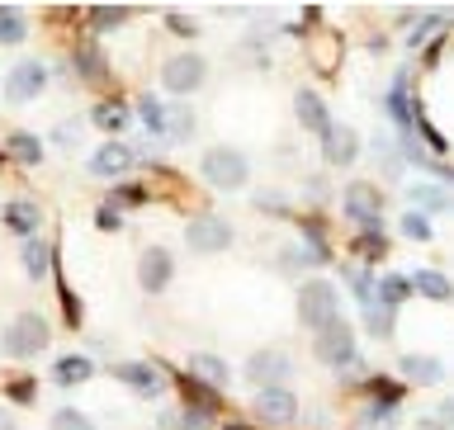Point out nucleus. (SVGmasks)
<instances>
[{"label":"nucleus","mask_w":454,"mask_h":430,"mask_svg":"<svg viewBox=\"0 0 454 430\" xmlns=\"http://www.w3.org/2000/svg\"><path fill=\"white\" fill-rule=\"evenodd\" d=\"M0 161H5V147H0Z\"/></svg>","instance_id":"60"},{"label":"nucleus","mask_w":454,"mask_h":430,"mask_svg":"<svg viewBox=\"0 0 454 430\" xmlns=\"http://www.w3.org/2000/svg\"><path fill=\"white\" fill-rule=\"evenodd\" d=\"M388 251H393L388 227H369V232L350 237V255H355V265H364V270H379L383 261H388Z\"/></svg>","instance_id":"22"},{"label":"nucleus","mask_w":454,"mask_h":430,"mask_svg":"<svg viewBox=\"0 0 454 430\" xmlns=\"http://www.w3.org/2000/svg\"><path fill=\"white\" fill-rule=\"evenodd\" d=\"M374 298L383 308H393V312H403L407 298H417L411 293V279L407 275H397V270H379V279H374Z\"/></svg>","instance_id":"32"},{"label":"nucleus","mask_w":454,"mask_h":430,"mask_svg":"<svg viewBox=\"0 0 454 430\" xmlns=\"http://www.w3.org/2000/svg\"><path fill=\"white\" fill-rule=\"evenodd\" d=\"M0 430H20V421H14L10 407H0Z\"/></svg>","instance_id":"58"},{"label":"nucleus","mask_w":454,"mask_h":430,"mask_svg":"<svg viewBox=\"0 0 454 430\" xmlns=\"http://www.w3.org/2000/svg\"><path fill=\"white\" fill-rule=\"evenodd\" d=\"M397 237H403V241H417V246H426V241L435 237V223L426 218V213H417V208H407L403 218H397Z\"/></svg>","instance_id":"42"},{"label":"nucleus","mask_w":454,"mask_h":430,"mask_svg":"<svg viewBox=\"0 0 454 430\" xmlns=\"http://www.w3.org/2000/svg\"><path fill=\"white\" fill-rule=\"evenodd\" d=\"M411 133H417V142H421V147L435 156V161H445V156H450V137L440 133V128H435L431 119H426V113L417 119V128H411Z\"/></svg>","instance_id":"44"},{"label":"nucleus","mask_w":454,"mask_h":430,"mask_svg":"<svg viewBox=\"0 0 454 430\" xmlns=\"http://www.w3.org/2000/svg\"><path fill=\"white\" fill-rule=\"evenodd\" d=\"M379 109H383V119L393 123L397 137L417 128V119L426 113V105H421V95L411 90V71H397V76L388 81V90L379 95Z\"/></svg>","instance_id":"5"},{"label":"nucleus","mask_w":454,"mask_h":430,"mask_svg":"<svg viewBox=\"0 0 454 430\" xmlns=\"http://www.w3.org/2000/svg\"><path fill=\"white\" fill-rule=\"evenodd\" d=\"M294 312H298V326L303 332H326V326L340 322V284L336 279H322L312 275L298 284V298H294Z\"/></svg>","instance_id":"1"},{"label":"nucleus","mask_w":454,"mask_h":430,"mask_svg":"<svg viewBox=\"0 0 454 430\" xmlns=\"http://www.w3.org/2000/svg\"><path fill=\"white\" fill-rule=\"evenodd\" d=\"M85 14V24H90V38L95 34H114L119 24L133 20V5H90V10H81Z\"/></svg>","instance_id":"37"},{"label":"nucleus","mask_w":454,"mask_h":430,"mask_svg":"<svg viewBox=\"0 0 454 430\" xmlns=\"http://www.w3.org/2000/svg\"><path fill=\"white\" fill-rule=\"evenodd\" d=\"M312 360L322 369H332V374H346V369L360 364V336H355V326L340 317L336 326H326V332L312 336Z\"/></svg>","instance_id":"4"},{"label":"nucleus","mask_w":454,"mask_h":430,"mask_svg":"<svg viewBox=\"0 0 454 430\" xmlns=\"http://www.w3.org/2000/svg\"><path fill=\"white\" fill-rule=\"evenodd\" d=\"M340 218L355 223V232L383 227V190L374 180H350L346 190H340Z\"/></svg>","instance_id":"7"},{"label":"nucleus","mask_w":454,"mask_h":430,"mask_svg":"<svg viewBox=\"0 0 454 430\" xmlns=\"http://www.w3.org/2000/svg\"><path fill=\"white\" fill-rule=\"evenodd\" d=\"M251 204H255V213H265V218H294V199L284 190H255Z\"/></svg>","instance_id":"43"},{"label":"nucleus","mask_w":454,"mask_h":430,"mask_svg":"<svg viewBox=\"0 0 454 430\" xmlns=\"http://www.w3.org/2000/svg\"><path fill=\"white\" fill-rule=\"evenodd\" d=\"M407 208L426 213V218H435V213H454V194L440 180H417V184H407Z\"/></svg>","instance_id":"21"},{"label":"nucleus","mask_w":454,"mask_h":430,"mask_svg":"<svg viewBox=\"0 0 454 430\" xmlns=\"http://www.w3.org/2000/svg\"><path fill=\"white\" fill-rule=\"evenodd\" d=\"M445 24H450V10H421V20L403 34V48L407 52H421V48H431V43L445 34Z\"/></svg>","instance_id":"26"},{"label":"nucleus","mask_w":454,"mask_h":430,"mask_svg":"<svg viewBox=\"0 0 454 430\" xmlns=\"http://www.w3.org/2000/svg\"><path fill=\"white\" fill-rule=\"evenodd\" d=\"M48 430H95V421L85 417V411H76V407H57Z\"/></svg>","instance_id":"47"},{"label":"nucleus","mask_w":454,"mask_h":430,"mask_svg":"<svg viewBox=\"0 0 454 430\" xmlns=\"http://www.w3.org/2000/svg\"><path fill=\"white\" fill-rule=\"evenodd\" d=\"M317 152H322L326 170H350L355 161H360L364 142H360V133H355L350 123H332V128H326V137L317 142Z\"/></svg>","instance_id":"15"},{"label":"nucleus","mask_w":454,"mask_h":430,"mask_svg":"<svg viewBox=\"0 0 454 430\" xmlns=\"http://www.w3.org/2000/svg\"><path fill=\"white\" fill-rule=\"evenodd\" d=\"M303 270H312V261H308V251L298 246V241H289V246H279V251H275V275L303 284Z\"/></svg>","instance_id":"39"},{"label":"nucleus","mask_w":454,"mask_h":430,"mask_svg":"<svg viewBox=\"0 0 454 430\" xmlns=\"http://www.w3.org/2000/svg\"><path fill=\"white\" fill-rule=\"evenodd\" d=\"M199 133V119H194V109L184 105H170V113H166V142H176V147H184V142H190Z\"/></svg>","instance_id":"38"},{"label":"nucleus","mask_w":454,"mask_h":430,"mask_svg":"<svg viewBox=\"0 0 454 430\" xmlns=\"http://www.w3.org/2000/svg\"><path fill=\"white\" fill-rule=\"evenodd\" d=\"M95 227H99V232H123V213L114 204H99L95 208Z\"/></svg>","instance_id":"52"},{"label":"nucleus","mask_w":454,"mask_h":430,"mask_svg":"<svg viewBox=\"0 0 454 430\" xmlns=\"http://www.w3.org/2000/svg\"><path fill=\"white\" fill-rule=\"evenodd\" d=\"M294 119H298V128H303L308 137H317V142L326 137V128L336 123V119H332V109H326V99H322L317 90H308V85L294 95Z\"/></svg>","instance_id":"18"},{"label":"nucleus","mask_w":454,"mask_h":430,"mask_svg":"<svg viewBox=\"0 0 454 430\" xmlns=\"http://www.w3.org/2000/svg\"><path fill=\"white\" fill-rule=\"evenodd\" d=\"M374 161H379L383 180H403L407 161H403V147H397V133H379L374 137Z\"/></svg>","instance_id":"34"},{"label":"nucleus","mask_w":454,"mask_h":430,"mask_svg":"<svg viewBox=\"0 0 454 430\" xmlns=\"http://www.w3.org/2000/svg\"><path fill=\"white\" fill-rule=\"evenodd\" d=\"M90 123H95L105 137H119L123 128L133 123V105H128V99H119V95H114V99H99V105L90 109Z\"/></svg>","instance_id":"27"},{"label":"nucleus","mask_w":454,"mask_h":430,"mask_svg":"<svg viewBox=\"0 0 454 430\" xmlns=\"http://www.w3.org/2000/svg\"><path fill=\"white\" fill-rule=\"evenodd\" d=\"M147 199H152L147 184H137V180H119V184H109V199H105V204H114V208L123 213V208H142Z\"/></svg>","instance_id":"41"},{"label":"nucleus","mask_w":454,"mask_h":430,"mask_svg":"<svg viewBox=\"0 0 454 430\" xmlns=\"http://www.w3.org/2000/svg\"><path fill=\"white\" fill-rule=\"evenodd\" d=\"M445 43H450V28H445V34H440V38L431 43V48H426L421 62H426V66H435V62H440V52H445Z\"/></svg>","instance_id":"54"},{"label":"nucleus","mask_w":454,"mask_h":430,"mask_svg":"<svg viewBox=\"0 0 454 430\" xmlns=\"http://www.w3.org/2000/svg\"><path fill=\"white\" fill-rule=\"evenodd\" d=\"M340 279H346V289L355 293V303H369V298H374V279H379V270H364V265L346 261V265H340Z\"/></svg>","instance_id":"40"},{"label":"nucleus","mask_w":454,"mask_h":430,"mask_svg":"<svg viewBox=\"0 0 454 430\" xmlns=\"http://www.w3.org/2000/svg\"><path fill=\"white\" fill-rule=\"evenodd\" d=\"M48 81H52L48 62L24 57V62H14V66L5 71V99H10V105H34V99L48 90Z\"/></svg>","instance_id":"12"},{"label":"nucleus","mask_w":454,"mask_h":430,"mask_svg":"<svg viewBox=\"0 0 454 430\" xmlns=\"http://www.w3.org/2000/svg\"><path fill=\"white\" fill-rule=\"evenodd\" d=\"M184 374L223 393L227 383H232V364H227L223 355H213V350H190V360H184Z\"/></svg>","instance_id":"20"},{"label":"nucleus","mask_w":454,"mask_h":430,"mask_svg":"<svg viewBox=\"0 0 454 430\" xmlns=\"http://www.w3.org/2000/svg\"><path fill=\"white\" fill-rule=\"evenodd\" d=\"M237 241V227L223 218V213H194L184 223V246L194 255H223L227 246Z\"/></svg>","instance_id":"10"},{"label":"nucleus","mask_w":454,"mask_h":430,"mask_svg":"<svg viewBox=\"0 0 454 430\" xmlns=\"http://www.w3.org/2000/svg\"><path fill=\"white\" fill-rule=\"evenodd\" d=\"M435 417H440V426H445V430H454V397H445V403L435 407Z\"/></svg>","instance_id":"56"},{"label":"nucleus","mask_w":454,"mask_h":430,"mask_svg":"<svg viewBox=\"0 0 454 430\" xmlns=\"http://www.w3.org/2000/svg\"><path fill=\"white\" fill-rule=\"evenodd\" d=\"M170 279H176V255H170L166 246H147V251L137 255V289L147 293V298L166 293Z\"/></svg>","instance_id":"16"},{"label":"nucleus","mask_w":454,"mask_h":430,"mask_svg":"<svg viewBox=\"0 0 454 430\" xmlns=\"http://www.w3.org/2000/svg\"><path fill=\"white\" fill-rule=\"evenodd\" d=\"M411 430H445V426H440L435 411H426V417H417V426H411Z\"/></svg>","instance_id":"57"},{"label":"nucleus","mask_w":454,"mask_h":430,"mask_svg":"<svg viewBox=\"0 0 454 430\" xmlns=\"http://www.w3.org/2000/svg\"><path fill=\"white\" fill-rule=\"evenodd\" d=\"M218 430H261L251 417H227V421H218Z\"/></svg>","instance_id":"55"},{"label":"nucleus","mask_w":454,"mask_h":430,"mask_svg":"<svg viewBox=\"0 0 454 430\" xmlns=\"http://www.w3.org/2000/svg\"><path fill=\"white\" fill-rule=\"evenodd\" d=\"M5 147V156L14 166H43V156H48V147H43V137L38 133H28V128H14V133L0 142Z\"/></svg>","instance_id":"29"},{"label":"nucleus","mask_w":454,"mask_h":430,"mask_svg":"<svg viewBox=\"0 0 454 430\" xmlns=\"http://www.w3.org/2000/svg\"><path fill=\"white\" fill-rule=\"evenodd\" d=\"M294 374H298L294 355H289V350H279V346L251 350V355H247V364H241V379H247L255 393H261V388H289V379H294Z\"/></svg>","instance_id":"6"},{"label":"nucleus","mask_w":454,"mask_h":430,"mask_svg":"<svg viewBox=\"0 0 454 430\" xmlns=\"http://www.w3.org/2000/svg\"><path fill=\"white\" fill-rule=\"evenodd\" d=\"M360 322H364V336H374L379 346L397 336V312H393V308H383L379 298H369V303H360Z\"/></svg>","instance_id":"31"},{"label":"nucleus","mask_w":454,"mask_h":430,"mask_svg":"<svg viewBox=\"0 0 454 430\" xmlns=\"http://www.w3.org/2000/svg\"><path fill=\"white\" fill-rule=\"evenodd\" d=\"M133 166H137V147H133V142H123V137H109V142H99V147L90 152V176L95 180L119 184Z\"/></svg>","instance_id":"14"},{"label":"nucleus","mask_w":454,"mask_h":430,"mask_svg":"<svg viewBox=\"0 0 454 430\" xmlns=\"http://www.w3.org/2000/svg\"><path fill=\"white\" fill-rule=\"evenodd\" d=\"M81 119H62V123H57L52 128V147H62V152H76L81 147Z\"/></svg>","instance_id":"48"},{"label":"nucleus","mask_w":454,"mask_h":430,"mask_svg":"<svg viewBox=\"0 0 454 430\" xmlns=\"http://www.w3.org/2000/svg\"><path fill=\"white\" fill-rule=\"evenodd\" d=\"M397 379L403 383H417V388H440V383H445V360H440V355H403V360H397Z\"/></svg>","instance_id":"19"},{"label":"nucleus","mask_w":454,"mask_h":430,"mask_svg":"<svg viewBox=\"0 0 454 430\" xmlns=\"http://www.w3.org/2000/svg\"><path fill=\"white\" fill-rule=\"evenodd\" d=\"M393 421H397V407H388V403H364L360 407V426L364 430H393Z\"/></svg>","instance_id":"45"},{"label":"nucleus","mask_w":454,"mask_h":430,"mask_svg":"<svg viewBox=\"0 0 454 430\" xmlns=\"http://www.w3.org/2000/svg\"><path fill=\"white\" fill-rule=\"evenodd\" d=\"M48 340H52L48 317L34 308H24V312H14L10 326L0 332V355H10V360H34V355L48 350Z\"/></svg>","instance_id":"3"},{"label":"nucleus","mask_w":454,"mask_h":430,"mask_svg":"<svg viewBox=\"0 0 454 430\" xmlns=\"http://www.w3.org/2000/svg\"><path fill=\"white\" fill-rule=\"evenodd\" d=\"M298 411H303V403H298L294 388H261L251 397L247 417L261 426V430H289L298 421Z\"/></svg>","instance_id":"8"},{"label":"nucleus","mask_w":454,"mask_h":430,"mask_svg":"<svg viewBox=\"0 0 454 430\" xmlns=\"http://www.w3.org/2000/svg\"><path fill=\"white\" fill-rule=\"evenodd\" d=\"M166 113H170V105H166L161 95H152V90L133 99V119L147 128L152 137H161V142H166Z\"/></svg>","instance_id":"33"},{"label":"nucleus","mask_w":454,"mask_h":430,"mask_svg":"<svg viewBox=\"0 0 454 430\" xmlns=\"http://www.w3.org/2000/svg\"><path fill=\"white\" fill-rule=\"evenodd\" d=\"M204 85H208V57L176 52V57H166V62H161V90H166V95L190 99V95L204 90Z\"/></svg>","instance_id":"9"},{"label":"nucleus","mask_w":454,"mask_h":430,"mask_svg":"<svg viewBox=\"0 0 454 430\" xmlns=\"http://www.w3.org/2000/svg\"><path fill=\"white\" fill-rule=\"evenodd\" d=\"M90 379H95V360L85 350H71V355H62V360L52 364L57 388H81V383H90Z\"/></svg>","instance_id":"28"},{"label":"nucleus","mask_w":454,"mask_h":430,"mask_svg":"<svg viewBox=\"0 0 454 430\" xmlns=\"http://www.w3.org/2000/svg\"><path fill=\"white\" fill-rule=\"evenodd\" d=\"M20 265H24V275L28 279H52L57 275V246L48 237H34V241H24V251H20Z\"/></svg>","instance_id":"25"},{"label":"nucleus","mask_w":454,"mask_h":430,"mask_svg":"<svg viewBox=\"0 0 454 430\" xmlns=\"http://www.w3.org/2000/svg\"><path fill=\"white\" fill-rule=\"evenodd\" d=\"M170 383L180 388V407H199V411H213V417L223 411V393L208 388V383H199V379H190V374H176Z\"/></svg>","instance_id":"30"},{"label":"nucleus","mask_w":454,"mask_h":430,"mask_svg":"<svg viewBox=\"0 0 454 430\" xmlns=\"http://www.w3.org/2000/svg\"><path fill=\"white\" fill-rule=\"evenodd\" d=\"M411 293L426 298V303H454V279L445 275V270H435V265H421V270H411Z\"/></svg>","instance_id":"24"},{"label":"nucleus","mask_w":454,"mask_h":430,"mask_svg":"<svg viewBox=\"0 0 454 430\" xmlns=\"http://www.w3.org/2000/svg\"><path fill=\"white\" fill-rule=\"evenodd\" d=\"M166 28H170L176 38H184V43L199 38V24L190 20V14H180V10H166Z\"/></svg>","instance_id":"50"},{"label":"nucleus","mask_w":454,"mask_h":430,"mask_svg":"<svg viewBox=\"0 0 454 430\" xmlns=\"http://www.w3.org/2000/svg\"><path fill=\"white\" fill-rule=\"evenodd\" d=\"M57 298H62V317H67V326H81V298L71 293L67 279H57Z\"/></svg>","instance_id":"49"},{"label":"nucleus","mask_w":454,"mask_h":430,"mask_svg":"<svg viewBox=\"0 0 454 430\" xmlns=\"http://www.w3.org/2000/svg\"><path fill=\"white\" fill-rule=\"evenodd\" d=\"M109 374H114V383H123L133 397H161L170 388L166 364H156V360H119Z\"/></svg>","instance_id":"11"},{"label":"nucleus","mask_w":454,"mask_h":430,"mask_svg":"<svg viewBox=\"0 0 454 430\" xmlns=\"http://www.w3.org/2000/svg\"><path fill=\"white\" fill-rule=\"evenodd\" d=\"M303 24H322V5H308L303 10Z\"/></svg>","instance_id":"59"},{"label":"nucleus","mask_w":454,"mask_h":430,"mask_svg":"<svg viewBox=\"0 0 454 430\" xmlns=\"http://www.w3.org/2000/svg\"><path fill=\"white\" fill-rule=\"evenodd\" d=\"M298 246L308 251L312 265H332L336 251H332V223L322 218V213H303L298 218Z\"/></svg>","instance_id":"17"},{"label":"nucleus","mask_w":454,"mask_h":430,"mask_svg":"<svg viewBox=\"0 0 454 430\" xmlns=\"http://www.w3.org/2000/svg\"><path fill=\"white\" fill-rule=\"evenodd\" d=\"M176 430H218V417L199 407H176Z\"/></svg>","instance_id":"46"},{"label":"nucleus","mask_w":454,"mask_h":430,"mask_svg":"<svg viewBox=\"0 0 454 430\" xmlns=\"http://www.w3.org/2000/svg\"><path fill=\"white\" fill-rule=\"evenodd\" d=\"M360 393H369V403L403 407V397H407V383L397 379V374H369V379L360 383Z\"/></svg>","instance_id":"35"},{"label":"nucleus","mask_w":454,"mask_h":430,"mask_svg":"<svg viewBox=\"0 0 454 430\" xmlns=\"http://www.w3.org/2000/svg\"><path fill=\"white\" fill-rule=\"evenodd\" d=\"M303 194L312 199V204H326V194H332V190H326V176H322V170L303 176Z\"/></svg>","instance_id":"53"},{"label":"nucleus","mask_w":454,"mask_h":430,"mask_svg":"<svg viewBox=\"0 0 454 430\" xmlns=\"http://www.w3.org/2000/svg\"><path fill=\"white\" fill-rule=\"evenodd\" d=\"M28 38V10L24 5H0V48H20Z\"/></svg>","instance_id":"36"},{"label":"nucleus","mask_w":454,"mask_h":430,"mask_svg":"<svg viewBox=\"0 0 454 430\" xmlns=\"http://www.w3.org/2000/svg\"><path fill=\"white\" fill-rule=\"evenodd\" d=\"M67 66H71V76H81L85 85H109V52H105V43L99 38H76L71 43V52H67Z\"/></svg>","instance_id":"13"},{"label":"nucleus","mask_w":454,"mask_h":430,"mask_svg":"<svg viewBox=\"0 0 454 430\" xmlns=\"http://www.w3.org/2000/svg\"><path fill=\"white\" fill-rule=\"evenodd\" d=\"M0 223H5V232L24 237V241H34V237H38V227H43V208L34 204V199H10V204L0 208Z\"/></svg>","instance_id":"23"},{"label":"nucleus","mask_w":454,"mask_h":430,"mask_svg":"<svg viewBox=\"0 0 454 430\" xmlns=\"http://www.w3.org/2000/svg\"><path fill=\"white\" fill-rule=\"evenodd\" d=\"M34 393H38V379H28V374L5 383V397H10V403H20V407H24V403H34Z\"/></svg>","instance_id":"51"},{"label":"nucleus","mask_w":454,"mask_h":430,"mask_svg":"<svg viewBox=\"0 0 454 430\" xmlns=\"http://www.w3.org/2000/svg\"><path fill=\"white\" fill-rule=\"evenodd\" d=\"M199 176H204V184L218 194H241L251 184V156L241 147L218 142V147H204V156H199Z\"/></svg>","instance_id":"2"}]
</instances>
